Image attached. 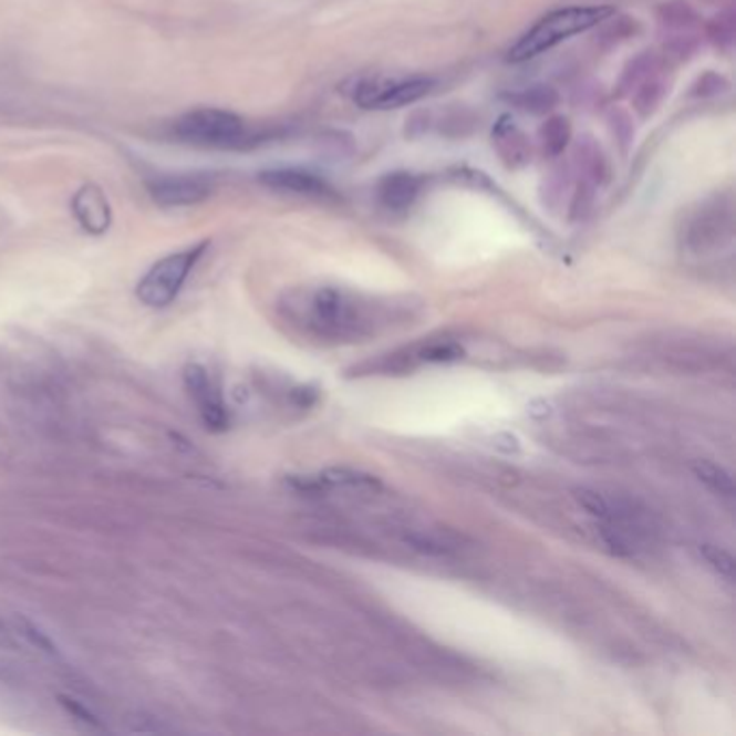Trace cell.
I'll return each mask as SVG.
<instances>
[{
    "mask_svg": "<svg viewBox=\"0 0 736 736\" xmlns=\"http://www.w3.org/2000/svg\"><path fill=\"white\" fill-rule=\"evenodd\" d=\"M174 136L179 143L206 149H236L249 141L242 117L222 108H195L177 117Z\"/></svg>",
    "mask_w": 736,
    "mask_h": 736,
    "instance_id": "cell-2",
    "label": "cell"
},
{
    "mask_svg": "<svg viewBox=\"0 0 736 736\" xmlns=\"http://www.w3.org/2000/svg\"><path fill=\"white\" fill-rule=\"evenodd\" d=\"M693 471H695V476L699 477L715 493L728 495V497L735 495V481H733V477H730V474L726 469H722V467H717L713 463L699 460V463L693 465Z\"/></svg>",
    "mask_w": 736,
    "mask_h": 736,
    "instance_id": "cell-15",
    "label": "cell"
},
{
    "mask_svg": "<svg viewBox=\"0 0 736 736\" xmlns=\"http://www.w3.org/2000/svg\"><path fill=\"white\" fill-rule=\"evenodd\" d=\"M184 383H186L190 397L197 404V411H199L204 424L217 433L225 431L229 424V415H227V406L222 402L220 390H218L215 379L210 376V372L204 365L193 363L184 370Z\"/></svg>",
    "mask_w": 736,
    "mask_h": 736,
    "instance_id": "cell-6",
    "label": "cell"
},
{
    "mask_svg": "<svg viewBox=\"0 0 736 736\" xmlns=\"http://www.w3.org/2000/svg\"><path fill=\"white\" fill-rule=\"evenodd\" d=\"M424 179L419 175L408 174V172H395V174L385 175L379 186H376V197L383 208L391 212H404L413 208L422 193Z\"/></svg>",
    "mask_w": 736,
    "mask_h": 736,
    "instance_id": "cell-11",
    "label": "cell"
},
{
    "mask_svg": "<svg viewBox=\"0 0 736 736\" xmlns=\"http://www.w3.org/2000/svg\"><path fill=\"white\" fill-rule=\"evenodd\" d=\"M290 484H292L294 488H299V490H304V493H322V490L329 486V481L322 476H294L290 477Z\"/></svg>",
    "mask_w": 736,
    "mask_h": 736,
    "instance_id": "cell-23",
    "label": "cell"
},
{
    "mask_svg": "<svg viewBox=\"0 0 736 736\" xmlns=\"http://www.w3.org/2000/svg\"><path fill=\"white\" fill-rule=\"evenodd\" d=\"M529 415L531 417H536V419H545V417H549L551 415V402H547V400H533L531 404H529Z\"/></svg>",
    "mask_w": 736,
    "mask_h": 736,
    "instance_id": "cell-24",
    "label": "cell"
},
{
    "mask_svg": "<svg viewBox=\"0 0 736 736\" xmlns=\"http://www.w3.org/2000/svg\"><path fill=\"white\" fill-rule=\"evenodd\" d=\"M217 179L210 174L156 175L147 182L152 201L160 208H193L215 195Z\"/></svg>",
    "mask_w": 736,
    "mask_h": 736,
    "instance_id": "cell-5",
    "label": "cell"
},
{
    "mask_svg": "<svg viewBox=\"0 0 736 736\" xmlns=\"http://www.w3.org/2000/svg\"><path fill=\"white\" fill-rule=\"evenodd\" d=\"M311 311L315 320L324 326H340L346 324L350 315V304L346 297L335 288H320L311 299Z\"/></svg>",
    "mask_w": 736,
    "mask_h": 736,
    "instance_id": "cell-12",
    "label": "cell"
},
{
    "mask_svg": "<svg viewBox=\"0 0 736 736\" xmlns=\"http://www.w3.org/2000/svg\"><path fill=\"white\" fill-rule=\"evenodd\" d=\"M436 81L428 76H359L348 83V97L365 111H391L419 102L433 93Z\"/></svg>",
    "mask_w": 736,
    "mask_h": 736,
    "instance_id": "cell-3",
    "label": "cell"
},
{
    "mask_svg": "<svg viewBox=\"0 0 736 736\" xmlns=\"http://www.w3.org/2000/svg\"><path fill=\"white\" fill-rule=\"evenodd\" d=\"M615 13L609 4H590V7H566L547 13L540 18L519 42L508 50V63H525L531 61L566 40L581 35L601 22L609 20Z\"/></svg>",
    "mask_w": 736,
    "mask_h": 736,
    "instance_id": "cell-1",
    "label": "cell"
},
{
    "mask_svg": "<svg viewBox=\"0 0 736 736\" xmlns=\"http://www.w3.org/2000/svg\"><path fill=\"white\" fill-rule=\"evenodd\" d=\"M570 122L566 117H551L547 120L540 131H538V143H540V149L545 156L549 158H556L560 156L568 141H570Z\"/></svg>",
    "mask_w": 736,
    "mask_h": 736,
    "instance_id": "cell-14",
    "label": "cell"
},
{
    "mask_svg": "<svg viewBox=\"0 0 736 736\" xmlns=\"http://www.w3.org/2000/svg\"><path fill=\"white\" fill-rule=\"evenodd\" d=\"M699 553L719 574H726V577L735 574V558L726 549L715 547V545H702Z\"/></svg>",
    "mask_w": 736,
    "mask_h": 736,
    "instance_id": "cell-18",
    "label": "cell"
},
{
    "mask_svg": "<svg viewBox=\"0 0 736 736\" xmlns=\"http://www.w3.org/2000/svg\"><path fill=\"white\" fill-rule=\"evenodd\" d=\"M463 354H465V350L458 344H434L422 352V356L426 361H434V363H449V361L460 359Z\"/></svg>",
    "mask_w": 736,
    "mask_h": 736,
    "instance_id": "cell-20",
    "label": "cell"
},
{
    "mask_svg": "<svg viewBox=\"0 0 736 736\" xmlns=\"http://www.w3.org/2000/svg\"><path fill=\"white\" fill-rule=\"evenodd\" d=\"M206 249H208V242H201V245L188 247L184 251H177V253L156 261L147 270V274L141 279V283L136 286L138 301L147 307H154V309L174 303L175 297L179 294L182 286L186 283L190 270L197 266V261L201 260Z\"/></svg>",
    "mask_w": 736,
    "mask_h": 736,
    "instance_id": "cell-4",
    "label": "cell"
},
{
    "mask_svg": "<svg viewBox=\"0 0 736 736\" xmlns=\"http://www.w3.org/2000/svg\"><path fill=\"white\" fill-rule=\"evenodd\" d=\"M574 497H577V501H579L590 515H594V517H599V519H609V517H611L609 504L603 499V495H599V493H594V490H588V488H581V490H577Z\"/></svg>",
    "mask_w": 736,
    "mask_h": 736,
    "instance_id": "cell-19",
    "label": "cell"
},
{
    "mask_svg": "<svg viewBox=\"0 0 736 736\" xmlns=\"http://www.w3.org/2000/svg\"><path fill=\"white\" fill-rule=\"evenodd\" d=\"M603 540L607 542V547L615 553V556H631V547L629 542L622 538V533L618 529H611V527H603Z\"/></svg>",
    "mask_w": 736,
    "mask_h": 736,
    "instance_id": "cell-22",
    "label": "cell"
},
{
    "mask_svg": "<svg viewBox=\"0 0 736 736\" xmlns=\"http://www.w3.org/2000/svg\"><path fill=\"white\" fill-rule=\"evenodd\" d=\"M322 477L331 484H346V486H367V488H379L381 481L370 474L352 471V469H326Z\"/></svg>",
    "mask_w": 736,
    "mask_h": 736,
    "instance_id": "cell-16",
    "label": "cell"
},
{
    "mask_svg": "<svg viewBox=\"0 0 736 736\" xmlns=\"http://www.w3.org/2000/svg\"><path fill=\"white\" fill-rule=\"evenodd\" d=\"M512 106H517L525 113L531 115H545L549 111L556 108V104L560 102V95L556 89L547 87V85H533V87L519 89L512 93L504 95Z\"/></svg>",
    "mask_w": 736,
    "mask_h": 736,
    "instance_id": "cell-13",
    "label": "cell"
},
{
    "mask_svg": "<svg viewBox=\"0 0 736 736\" xmlns=\"http://www.w3.org/2000/svg\"><path fill=\"white\" fill-rule=\"evenodd\" d=\"M72 215L91 236L106 234L113 222L108 197L97 184H85L76 190L72 197Z\"/></svg>",
    "mask_w": 736,
    "mask_h": 736,
    "instance_id": "cell-8",
    "label": "cell"
},
{
    "mask_svg": "<svg viewBox=\"0 0 736 736\" xmlns=\"http://www.w3.org/2000/svg\"><path fill=\"white\" fill-rule=\"evenodd\" d=\"M18 629H20V633H22V635H24L35 649L42 650V652L50 654V656H59L56 644L45 635L44 631H42L38 624L29 622L27 618H18Z\"/></svg>",
    "mask_w": 736,
    "mask_h": 736,
    "instance_id": "cell-17",
    "label": "cell"
},
{
    "mask_svg": "<svg viewBox=\"0 0 736 736\" xmlns=\"http://www.w3.org/2000/svg\"><path fill=\"white\" fill-rule=\"evenodd\" d=\"M260 184L277 190V193H288V195H299V197H331L335 190L331 184L320 177V175L303 172V169H270L261 172Z\"/></svg>",
    "mask_w": 736,
    "mask_h": 736,
    "instance_id": "cell-9",
    "label": "cell"
},
{
    "mask_svg": "<svg viewBox=\"0 0 736 736\" xmlns=\"http://www.w3.org/2000/svg\"><path fill=\"white\" fill-rule=\"evenodd\" d=\"M493 147L508 169H522L531 163V143L508 115L493 131Z\"/></svg>",
    "mask_w": 736,
    "mask_h": 736,
    "instance_id": "cell-10",
    "label": "cell"
},
{
    "mask_svg": "<svg viewBox=\"0 0 736 736\" xmlns=\"http://www.w3.org/2000/svg\"><path fill=\"white\" fill-rule=\"evenodd\" d=\"M292 397H294V402H297L299 406H309V404H313V402H315L318 393L311 390V387H301V390H294Z\"/></svg>",
    "mask_w": 736,
    "mask_h": 736,
    "instance_id": "cell-25",
    "label": "cell"
},
{
    "mask_svg": "<svg viewBox=\"0 0 736 736\" xmlns=\"http://www.w3.org/2000/svg\"><path fill=\"white\" fill-rule=\"evenodd\" d=\"M733 199L730 197H713L693 215L687 225V240L695 249L708 247L711 242L722 240V236L733 229Z\"/></svg>",
    "mask_w": 736,
    "mask_h": 736,
    "instance_id": "cell-7",
    "label": "cell"
},
{
    "mask_svg": "<svg viewBox=\"0 0 736 736\" xmlns=\"http://www.w3.org/2000/svg\"><path fill=\"white\" fill-rule=\"evenodd\" d=\"M406 542H408L415 551L426 553V556H443V553L447 551L445 545H440L438 540L428 538V536H424V533H411V536H406Z\"/></svg>",
    "mask_w": 736,
    "mask_h": 736,
    "instance_id": "cell-21",
    "label": "cell"
}]
</instances>
